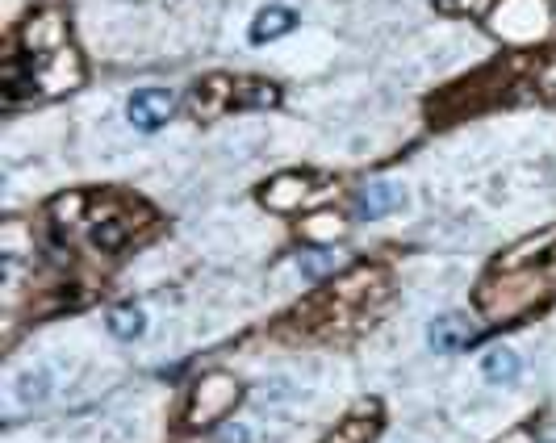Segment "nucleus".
<instances>
[{"label":"nucleus","instance_id":"nucleus-3","mask_svg":"<svg viewBox=\"0 0 556 443\" xmlns=\"http://www.w3.org/2000/svg\"><path fill=\"white\" fill-rule=\"evenodd\" d=\"M63 42H67V21H63V13H55V9H42V13H34L26 26H21V46H26L30 55H55V51H63Z\"/></svg>","mask_w":556,"mask_h":443},{"label":"nucleus","instance_id":"nucleus-4","mask_svg":"<svg viewBox=\"0 0 556 443\" xmlns=\"http://www.w3.org/2000/svg\"><path fill=\"white\" fill-rule=\"evenodd\" d=\"M172 109H176V97H172L168 88H143V92H134V97H130L126 118H130L134 130L155 134L159 126L172 118Z\"/></svg>","mask_w":556,"mask_h":443},{"label":"nucleus","instance_id":"nucleus-19","mask_svg":"<svg viewBox=\"0 0 556 443\" xmlns=\"http://www.w3.org/2000/svg\"><path fill=\"white\" fill-rule=\"evenodd\" d=\"M339 230H343V222L335 214H314L306 226H301V235H306L310 243H335Z\"/></svg>","mask_w":556,"mask_h":443},{"label":"nucleus","instance_id":"nucleus-14","mask_svg":"<svg viewBox=\"0 0 556 443\" xmlns=\"http://www.w3.org/2000/svg\"><path fill=\"white\" fill-rule=\"evenodd\" d=\"M143 331H147V314L138 306H113L109 310V335L113 339L134 343V339H143Z\"/></svg>","mask_w":556,"mask_h":443},{"label":"nucleus","instance_id":"nucleus-18","mask_svg":"<svg viewBox=\"0 0 556 443\" xmlns=\"http://www.w3.org/2000/svg\"><path fill=\"white\" fill-rule=\"evenodd\" d=\"M46 393H51V377L46 372H21V381H17V402H46Z\"/></svg>","mask_w":556,"mask_h":443},{"label":"nucleus","instance_id":"nucleus-7","mask_svg":"<svg viewBox=\"0 0 556 443\" xmlns=\"http://www.w3.org/2000/svg\"><path fill=\"white\" fill-rule=\"evenodd\" d=\"M235 92H239V80H230V76H210V80H201L197 88H193V113L197 118H205V122H214V118H222V113L235 105Z\"/></svg>","mask_w":556,"mask_h":443},{"label":"nucleus","instance_id":"nucleus-21","mask_svg":"<svg viewBox=\"0 0 556 443\" xmlns=\"http://www.w3.org/2000/svg\"><path fill=\"white\" fill-rule=\"evenodd\" d=\"M218 443H251V435H247L243 423H226V427L218 431Z\"/></svg>","mask_w":556,"mask_h":443},{"label":"nucleus","instance_id":"nucleus-12","mask_svg":"<svg viewBox=\"0 0 556 443\" xmlns=\"http://www.w3.org/2000/svg\"><path fill=\"white\" fill-rule=\"evenodd\" d=\"M481 372H485V381H494V385H511V381H519L523 360L511 347H490V352L481 356Z\"/></svg>","mask_w":556,"mask_h":443},{"label":"nucleus","instance_id":"nucleus-10","mask_svg":"<svg viewBox=\"0 0 556 443\" xmlns=\"http://www.w3.org/2000/svg\"><path fill=\"white\" fill-rule=\"evenodd\" d=\"M297 30V13L289 9V5H268V9H260L256 13V21H251V42L256 46H264V42H276V38H285V34H293Z\"/></svg>","mask_w":556,"mask_h":443},{"label":"nucleus","instance_id":"nucleus-2","mask_svg":"<svg viewBox=\"0 0 556 443\" xmlns=\"http://www.w3.org/2000/svg\"><path fill=\"white\" fill-rule=\"evenodd\" d=\"M235 402H239V381L230 377V372H205V377L197 381V389H193V402H189L184 423H189V427L222 423Z\"/></svg>","mask_w":556,"mask_h":443},{"label":"nucleus","instance_id":"nucleus-8","mask_svg":"<svg viewBox=\"0 0 556 443\" xmlns=\"http://www.w3.org/2000/svg\"><path fill=\"white\" fill-rule=\"evenodd\" d=\"M494 26L511 38H531L544 26V0H502Z\"/></svg>","mask_w":556,"mask_h":443},{"label":"nucleus","instance_id":"nucleus-22","mask_svg":"<svg viewBox=\"0 0 556 443\" xmlns=\"http://www.w3.org/2000/svg\"><path fill=\"white\" fill-rule=\"evenodd\" d=\"M498 443H531V431L527 427H515V431H506Z\"/></svg>","mask_w":556,"mask_h":443},{"label":"nucleus","instance_id":"nucleus-16","mask_svg":"<svg viewBox=\"0 0 556 443\" xmlns=\"http://www.w3.org/2000/svg\"><path fill=\"white\" fill-rule=\"evenodd\" d=\"M373 435H377L373 414H368V418H364V414H352V418H343L339 431H335V435H327L322 443H368Z\"/></svg>","mask_w":556,"mask_h":443},{"label":"nucleus","instance_id":"nucleus-17","mask_svg":"<svg viewBox=\"0 0 556 443\" xmlns=\"http://www.w3.org/2000/svg\"><path fill=\"white\" fill-rule=\"evenodd\" d=\"M84 205H88V197H84V193L55 197V201H51V222H55L59 230H72V226L84 218Z\"/></svg>","mask_w":556,"mask_h":443},{"label":"nucleus","instance_id":"nucleus-5","mask_svg":"<svg viewBox=\"0 0 556 443\" xmlns=\"http://www.w3.org/2000/svg\"><path fill=\"white\" fill-rule=\"evenodd\" d=\"M477 339V322L469 314H439L431 326H427V343L435 347L439 356H456Z\"/></svg>","mask_w":556,"mask_h":443},{"label":"nucleus","instance_id":"nucleus-13","mask_svg":"<svg viewBox=\"0 0 556 443\" xmlns=\"http://www.w3.org/2000/svg\"><path fill=\"white\" fill-rule=\"evenodd\" d=\"M130 235H134V222L126 214H109V218H101L97 226H92V247L97 251H122L130 243Z\"/></svg>","mask_w":556,"mask_h":443},{"label":"nucleus","instance_id":"nucleus-9","mask_svg":"<svg viewBox=\"0 0 556 443\" xmlns=\"http://www.w3.org/2000/svg\"><path fill=\"white\" fill-rule=\"evenodd\" d=\"M260 197L268 209H276V214H293V209H301V201L310 197V180L297 176V172H285V176H276Z\"/></svg>","mask_w":556,"mask_h":443},{"label":"nucleus","instance_id":"nucleus-6","mask_svg":"<svg viewBox=\"0 0 556 443\" xmlns=\"http://www.w3.org/2000/svg\"><path fill=\"white\" fill-rule=\"evenodd\" d=\"M34 67V63H30ZM34 72L42 76V88L46 92H67V88H76L80 80H84V63H80V55L72 51V46H63V51H55V55H46Z\"/></svg>","mask_w":556,"mask_h":443},{"label":"nucleus","instance_id":"nucleus-15","mask_svg":"<svg viewBox=\"0 0 556 443\" xmlns=\"http://www.w3.org/2000/svg\"><path fill=\"white\" fill-rule=\"evenodd\" d=\"M281 101V92H276V84L268 80H239V92H235V105L243 109H268Z\"/></svg>","mask_w":556,"mask_h":443},{"label":"nucleus","instance_id":"nucleus-20","mask_svg":"<svg viewBox=\"0 0 556 443\" xmlns=\"http://www.w3.org/2000/svg\"><path fill=\"white\" fill-rule=\"evenodd\" d=\"M335 264H339V260H335V255H331L327 247L314 251V255H301V272H306L310 281H318V276H322V272H331Z\"/></svg>","mask_w":556,"mask_h":443},{"label":"nucleus","instance_id":"nucleus-1","mask_svg":"<svg viewBox=\"0 0 556 443\" xmlns=\"http://www.w3.org/2000/svg\"><path fill=\"white\" fill-rule=\"evenodd\" d=\"M556 289V264L531 268V272H502V281H490L477 289V306L490 318H515L531 310L536 301H544Z\"/></svg>","mask_w":556,"mask_h":443},{"label":"nucleus","instance_id":"nucleus-11","mask_svg":"<svg viewBox=\"0 0 556 443\" xmlns=\"http://www.w3.org/2000/svg\"><path fill=\"white\" fill-rule=\"evenodd\" d=\"M402 201H406V193L398 189V184L377 180V184H368V189L360 193L356 214H360V218H381V214H389V209H398Z\"/></svg>","mask_w":556,"mask_h":443}]
</instances>
